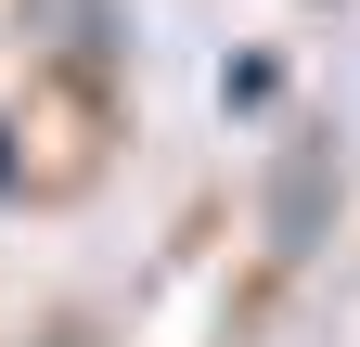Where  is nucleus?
Returning a JSON list of instances; mask_svg holds the SVG:
<instances>
[{
    "mask_svg": "<svg viewBox=\"0 0 360 347\" xmlns=\"http://www.w3.org/2000/svg\"><path fill=\"white\" fill-rule=\"evenodd\" d=\"M335 155L322 142H296L283 167H270V257H309V244H322V219H335Z\"/></svg>",
    "mask_w": 360,
    "mask_h": 347,
    "instance_id": "nucleus-1",
    "label": "nucleus"
}]
</instances>
